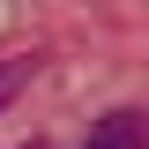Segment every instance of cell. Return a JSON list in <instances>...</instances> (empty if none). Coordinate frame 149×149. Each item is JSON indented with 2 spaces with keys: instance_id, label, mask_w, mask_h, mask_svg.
Wrapping results in <instances>:
<instances>
[{
  "instance_id": "cell-1",
  "label": "cell",
  "mask_w": 149,
  "mask_h": 149,
  "mask_svg": "<svg viewBox=\"0 0 149 149\" xmlns=\"http://www.w3.org/2000/svg\"><path fill=\"white\" fill-rule=\"evenodd\" d=\"M82 149H149V119H142L134 104H119V112H104V119L90 127Z\"/></svg>"
},
{
  "instance_id": "cell-2",
  "label": "cell",
  "mask_w": 149,
  "mask_h": 149,
  "mask_svg": "<svg viewBox=\"0 0 149 149\" xmlns=\"http://www.w3.org/2000/svg\"><path fill=\"white\" fill-rule=\"evenodd\" d=\"M30 67H37V60H8V67H0V104H8V97H15L22 82H30Z\"/></svg>"
}]
</instances>
